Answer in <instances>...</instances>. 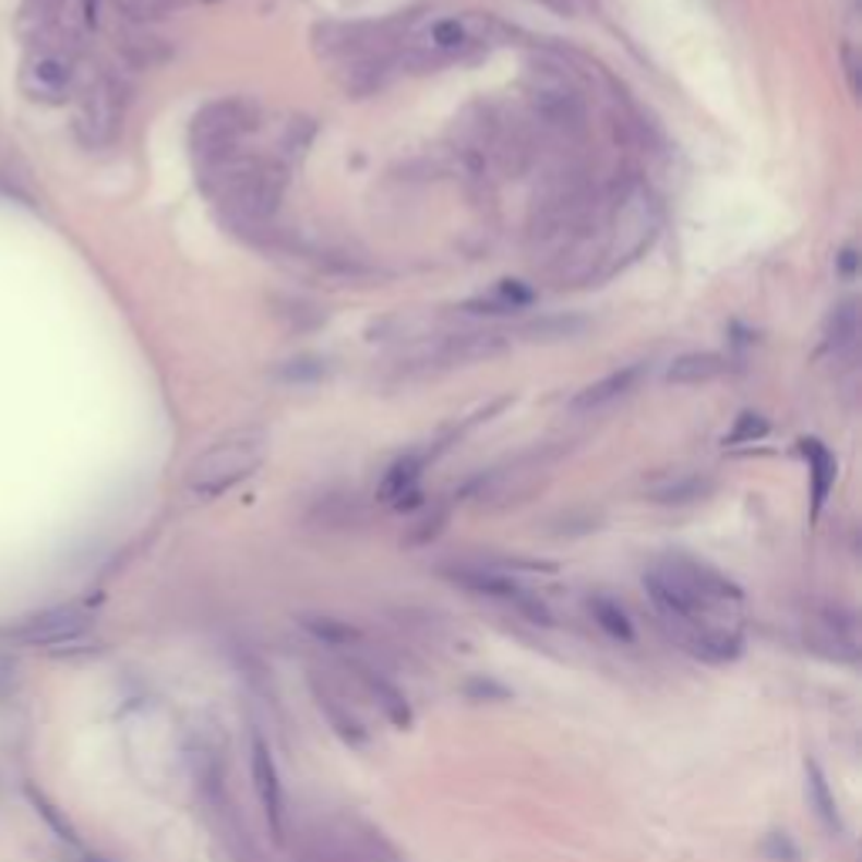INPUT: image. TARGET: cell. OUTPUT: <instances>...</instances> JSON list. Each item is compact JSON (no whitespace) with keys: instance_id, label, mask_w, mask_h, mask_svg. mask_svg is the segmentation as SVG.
<instances>
[{"instance_id":"cell-1","label":"cell","mask_w":862,"mask_h":862,"mask_svg":"<svg viewBox=\"0 0 862 862\" xmlns=\"http://www.w3.org/2000/svg\"><path fill=\"white\" fill-rule=\"evenodd\" d=\"M657 613L668 620L681 640L704 660H731L741 650V590L687 556L660 560L644 576Z\"/></svg>"},{"instance_id":"cell-2","label":"cell","mask_w":862,"mask_h":862,"mask_svg":"<svg viewBox=\"0 0 862 862\" xmlns=\"http://www.w3.org/2000/svg\"><path fill=\"white\" fill-rule=\"evenodd\" d=\"M203 185L232 219H266L277 213V203L284 195V169L260 155H250L247 148H237L219 159L200 163Z\"/></svg>"},{"instance_id":"cell-3","label":"cell","mask_w":862,"mask_h":862,"mask_svg":"<svg viewBox=\"0 0 862 862\" xmlns=\"http://www.w3.org/2000/svg\"><path fill=\"white\" fill-rule=\"evenodd\" d=\"M266 458V435L263 431H232V435L209 445L200 458L189 465L185 489L195 499H216L250 479Z\"/></svg>"},{"instance_id":"cell-4","label":"cell","mask_w":862,"mask_h":862,"mask_svg":"<svg viewBox=\"0 0 862 862\" xmlns=\"http://www.w3.org/2000/svg\"><path fill=\"white\" fill-rule=\"evenodd\" d=\"M256 129V105L250 98H223L206 105L192 119V152L195 163H209L219 155L243 148V139Z\"/></svg>"},{"instance_id":"cell-5","label":"cell","mask_w":862,"mask_h":862,"mask_svg":"<svg viewBox=\"0 0 862 862\" xmlns=\"http://www.w3.org/2000/svg\"><path fill=\"white\" fill-rule=\"evenodd\" d=\"M492 21L482 14H439L424 17L411 31V51L424 61H448L476 51L489 41Z\"/></svg>"},{"instance_id":"cell-6","label":"cell","mask_w":862,"mask_h":862,"mask_svg":"<svg viewBox=\"0 0 862 862\" xmlns=\"http://www.w3.org/2000/svg\"><path fill=\"white\" fill-rule=\"evenodd\" d=\"M250 775H253V792L260 799V809L266 815V826L270 833L284 839V786H280V768L273 762V752L270 744L253 734V744H250Z\"/></svg>"},{"instance_id":"cell-7","label":"cell","mask_w":862,"mask_h":862,"mask_svg":"<svg viewBox=\"0 0 862 862\" xmlns=\"http://www.w3.org/2000/svg\"><path fill=\"white\" fill-rule=\"evenodd\" d=\"M88 613L77 610V607H58V610H48L41 616H34L27 626L17 631V640L31 644V647H55V644H68V640H77L85 631H88Z\"/></svg>"},{"instance_id":"cell-8","label":"cell","mask_w":862,"mask_h":862,"mask_svg":"<svg viewBox=\"0 0 862 862\" xmlns=\"http://www.w3.org/2000/svg\"><path fill=\"white\" fill-rule=\"evenodd\" d=\"M455 583L468 586L472 594H482V597H495V600H513L519 603L526 613H532L536 620L542 616L546 623V613L542 607H536V600L523 590V586L513 579V576H505V573H495V570H486V566H472V570H458L455 573Z\"/></svg>"},{"instance_id":"cell-9","label":"cell","mask_w":862,"mask_h":862,"mask_svg":"<svg viewBox=\"0 0 862 862\" xmlns=\"http://www.w3.org/2000/svg\"><path fill=\"white\" fill-rule=\"evenodd\" d=\"M640 374H644V368H640V364L620 368V371H613V374L600 378L597 384L583 387L579 395L573 398V405H570V408H573V411H600V408H607V405L620 402L623 395H631L634 384L640 381Z\"/></svg>"},{"instance_id":"cell-10","label":"cell","mask_w":862,"mask_h":862,"mask_svg":"<svg viewBox=\"0 0 862 862\" xmlns=\"http://www.w3.org/2000/svg\"><path fill=\"white\" fill-rule=\"evenodd\" d=\"M421 472H424V455H405V458H398L395 465L387 468L384 479H381V486H378L381 502L398 505V508L415 505Z\"/></svg>"},{"instance_id":"cell-11","label":"cell","mask_w":862,"mask_h":862,"mask_svg":"<svg viewBox=\"0 0 862 862\" xmlns=\"http://www.w3.org/2000/svg\"><path fill=\"white\" fill-rule=\"evenodd\" d=\"M115 125H119V95H115L111 85H98L82 111V129H88L92 142H105L111 139Z\"/></svg>"},{"instance_id":"cell-12","label":"cell","mask_w":862,"mask_h":862,"mask_svg":"<svg viewBox=\"0 0 862 862\" xmlns=\"http://www.w3.org/2000/svg\"><path fill=\"white\" fill-rule=\"evenodd\" d=\"M802 455L809 462V472H812V508L818 513L822 505H826L833 486H836V476H839V465L833 458V452L822 445L818 439H805L802 442Z\"/></svg>"},{"instance_id":"cell-13","label":"cell","mask_w":862,"mask_h":862,"mask_svg":"<svg viewBox=\"0 0 862 862\" xmlns=\"http://www.w3.org/2000/svg\"><path fill=\"white\" fill-rule=\"evenodd\" d=\"M725 371H728V364L721 355H715V350H694V355H681L668 368V381L671 384H708V381L721 378Z\"/></svg>"},{"instance_id":"cell-14","label":"cell","mask_w":862,"mask_h":862,"mask_svg":"<svg viewBox=\"0 0 862 862\" xmlns=\"http://www.w3.org/2000/svg\"><path fill=\"white\" fill-rule=\"evenodd\" d=\"M805 789H809V802L815 805L818 818L826 822L829 829H839V809H836V799L829 792V781H826V771L815 758L805 762Z\"/></svg>"},{"instance_id":"cell-15","label":"cell","mask_w":862,"mask_h":862,"mask_svg":"<svg viewBox=\"0 0 862 862\" xmlns=\"http://www.w3.org/2000/svg\"><path fill=\"white\" fill-rule=\"evenodd\" d=\"M68 82H71V68H68V61H61V58H41V61H34L31 64V71H27V85H31V92H37V95H48V98H55V95H61L64 88H68Z\"/></svg>"},{"instance_id":"cell-16","label":"cell","mask_w":862,"mask_h":862,"mask_svg":"<svg viewBox=\"0 0 862 862\" xmlns=\"http://www.w3.org/2000/svg\"><path fill=\"white\" fill-rule=\"evenodd\" d=\"M590 613H594V620L600 623V631L610 634L613 640H620V644H634V640H637L631 616H626V610H623L616 600H610V597H594V600H590Z\"/></svg>"},{"instance_id":"cell-17","label":"cell","mask_w":862,"mask_h":862,"mask_svg":"<svg viewBox=\"0 0 862 862\" xmlns=\"http://www.w3.org/2000/svg\"><path fill=\"white\" fill-rule=\"evenodd\" d=\"M364 684H368V691L378 697V704H381V711L395 721V725H408L411 721V711H408V701H405V694L391 684V681H384L381 674H374V671H364Z\"/></svg>"},{"instance_id":"cell-18","label":"cell","mask_w":862,"mask_h":862,"mask_svg":"<svg viewBox=\"0 0 862 862\" xmlns=\"http://www.w3.org/2000/svg\"><path fill=\"white\" fill-rule=\"evenodd\" d=\"M24 792H27V799H31L34 812L48 822V826L55 829V836H58V839H64V842H77V833H74V826H71V818H68V815H64V812H61V809H58V805H55V802H51L45 792H37L34 786H27Z\"/></svg>"},{"instance_id":"cell-19","label":"cell","mask_w":862,"mask_h":862,"mask_svg":"<svg viewBox=\"0 0 862 862\" xmlns=\"http://www.w3.org/2000/svg\"><path fill=\"white\" fill-rule=\"evenodd\" d=\"M859 334V313H855V300H846L833 310V318L826 324V337L836 347H852Z\"/></svg>"},{"instance_id":"cell-20","label":"cell","mask_w":862,"mask_h":862,"mask_svg":"<svg viewBox=\"0 0 862 862\" xmlns=\"http://www.w3.org/2000/svg\"><path fill=\"white\" fill-rule=\"evenodd\" d=\"M303 626L307 631L318 637V640H324V644H347V640H355L358 634H355V626H347V623H340V620H331V616H307L303 620Z\"/></svg>"},{"instance_id":"cell-21","label":"cell","mask_w":862,"mask_h":862,"mask_svg":"<svg viewBox=\"0 0 862 862\" xmlns=\"http://www.w3.org/2000/svg\"><path fill=\"white\" fill-rule=\"evenodd\" d=\"M768 435V421L762 415H741L734 431L725 439V445H744V442H758Z\"/></svg>"},{"instance_id":"cell-22","label":"cell","mask_w":862,"mask_h":862,"mask_svg":"<svg viewBox=\"0 0 862 862\" xmlns=\"http://www.w3.org/2000/svg\"><path fill=\"white\" fill-rule=\"evenodd\" d=\"M573 331H583V321H546V324H532L529 334H536V340H560L570 337Z\"/></svg>"},{"instance_id":"cell-23","label":"cell","mask_w":862,"mask_h":862,"mask_svg":"<svg viewBox=\"0 0 862 862\" xmlns=\"http://www.w3.org/2000/svg\"><path fill=\"white\" fill-rule=\"evenodd\" d=\"M122 4L132 11V14H152L163 8V0H122Z\"/></svg>"},{"instance_id":"cell-24","label":"cell","mask_w":862,"mask_h":862,"mask_svg":"<svg viewBox=\"0 0 862 862\" xmlns=\"http://www.w3.org/2000/svg\"><path fill=\"white\" fill-rule=\"evenodd\" d=\"M82 862H111V859H105V855H98V852H85Z\"/></svg>"}]
</instances>
